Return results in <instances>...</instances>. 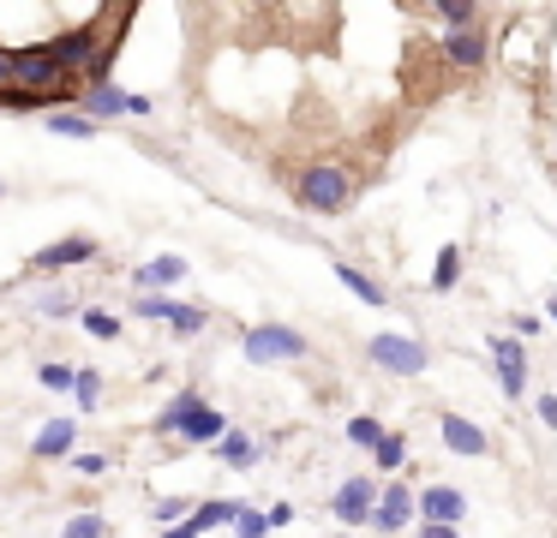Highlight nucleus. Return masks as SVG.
I'll return each instance as SVG.
<instances>
[{
  "instance_id": "18",
  "label": "nucleus",
  "mask_w": 557,
  "mask_h": 538,
  "mask_svg": "<svg viewBox=\"0 0 557 538\" xmlns=\"http://www.w3.org/2000/svg\"><path fill=\"white\" fill-rule=\"evenodd\" d=\"M444 54L456 60V66H480V60H485V36L480 30H449L444 36Z\"/></svg>"
},
{
  "instance_id": "4",
  "label": "nucleus",
  "mask_w": 557,
  "mask_h": 538,
  "mask_svg": "<svg viewBox=\"0 0 557 538\" xmlns=\"http://www.w3.org/2000/svg\"><path fill=\"white\" fill-rule=\"evenodd\" d=\"M133 311H138V317L169 323L174 335H205V329H210V311H205V305H186V299H169V293H138Z\"/></svg>"
},
{
  "instance_id": "31",
  "label": "nucleus",
  "mask_w": 557,
  "mask_h": 538,
  "mask_svg": "<svg viewBox=\"0 0 557 538\" xmlns=\"http://www.w3.org/2000/svg\"><path fill=\"white\" fill-rule=\"evenodd\" d=\"M437 18H444V24H473V7H468V0H444Z\"/></svg>"
},
{
  "instance_id": "14",
  "label": "nucleus",
  "mask_w": 557,
  "mask_h": 538,
  "mask_svg": "<svg viewBox=\"0 0 557 538\" xmlns=\"http://www.w3.org/2000/svg\"><path fill=\"white\" fill-rule=\"evenodd\" d=\"M413 514H420V497H413V490H401V485H389L384 497H377L372 526H377V533H401V526H408Z\"/></svg>"
},
{
  "instance_id": "9",
  "label": "nucleus",
  "mask_w": 557,
  "mask_h": 538,
  "mask_svg": "<svg viewBox=\"0 0 557 538\" xmlns=\"http://www.w3.org/2000/svg\"><path fill=\"white\" fill-rule=\"evenodd\" d=\"M492 359H497V383H504V395L521 401V395H528V347H521L516 335H492Z\"/></svg>"
},
{
  "instance_id": "21",
  "label": "nucleus",
  "mask_w": 557,
  "mask_h": 538,
  "mask_svg": "<svg viewBox=\"0 0 557 538\" xmlns=\"http://www.w3.org/2000/svg\"><path fill=\"white\" fill-rule=\"evenodd\" d=\"M78 311H85V305H78L66 287H42V293H37V317H78Z\"/></svg>"
},
{
  "instance_id": "15",
  "label": "nucleus",
  "mask_w": 557,
  "mask_h": 538,
  "mask_svg": "<svg viewBox=\"0 0 557 538\" xmlns=\"http://www.w3.org/2000/svg\"><path fill=\"white\" fill-rule=\"evenodd\" d=\"M198 406H205V395H198V389H181V395H174V401L162 406L157 418H150V430H157V437H181V430L193 425Z\"/></svg>"
},
{
  "instance_id": "6",
  "label": "nucleus",
  "mask_w": 557,
  "mask_h": 538,
  "mask_svg": "<svg viewBox=\"0 0 557 538\" xmlns=\"http://www.w3.org/2000/svg\"><path fill=\"white\" fill-rule=\"evenodd\" d=\"M78 263H97V239L90 234H66L54 246H42L37 258L25 263V275H54V270H78Z\"/></svg>"
},
{
  "instance_id": "36",
  "label": "nucleus",
  "mask_w": 557,
  "mask_h": 538,
  "mask_svg": "<svg viewBox=\"0 0 557 538\" xmlns=\"http://www.w3.org/2000/svg\"><path fill=\"white\" fill-rule=\"evenodd\" d=\"M0 198H7V186H0Z\"/></svg>"
},
{
  "instance_id": "13",
  "label": "nucleus",
  "mask_w": 557,
  "mask_h": 538,
  "mask_svg": "<svg viewBox=\"0 0 557 538\" xmlns=\"http://www.w3.org/2000/svg\"><path fill=\"white\" fill-rule=\"evenodd\" d=\"M186 275H193V263L181 258V251H162V258H150L145 270H133L138 293H162V287H181Z\"/></svg>"
},
{
  "instance_id": "24",
  "label": "nucleus",
  "mask_w": 557,
  "mask_h": 538,
  "mask_svg": "<svg viewBox=\"0 0 557 538\" xmlns=\"http://www.w3.org/2000/svg\"><path fill=\"white\" fill-rule=\"evenodd\" d=\"M37 383H42L49 395H73V389H78V365L54 359V365H42V371H37Z\"/></svg>"
},
{
  "instance_id": "5",
  "label": "nucleus",
  "mask_w": 557,
  "mask_h": 538,
  "mask_svg": "<svg viewBox=\"0 0 557 538\" xmlns=\"http://www.w3.org/2000/svg\"><path fill=\"white\" fill-rule=\"evenodd\" d=\"M366 353H372V365L396 371V377H420V371L432 365L425 341H413V335H372V341H366Z\"/></svg>"
},
{
  "instance_id": "16",
  "label": "nucleus",
  "mask_w": 557,
  "mask_h": 538,
  "mask_svg": "<svg viewBox=\"0 0 557 538\" xmlns=\"http://www.w3.org/2000/svg\"><path fill=\"white\" fill-rule=\"evenodd\" d=\"M42 126H49L54 138H78V143H90V138L102 132L97 120L85 114V108H54V114H42Z\"/></svg>"
},
{
  "instance_id": "10",
  "label": "nucleus",
  "mask_w": 557,
  "mask_h": 538,
  "mask_svg": "<svg viewBox=\"0 0 557 538\" xmlns=\"http://www.w3.org/2000/svg\"><path fill=\"white\" fill-rule=\"evenodd\" d=\"M78 449V418L73 413H54L49 425L30 437V461H73Z\"/></svg>"
},
{
  "instance_id": "29",
  "label": "nucleus",
  "mask_w": 557,
  "mask_h": 538,
  "mask_svg": "<svg viewBox=\"0 0 557 538\" xmlns=\"http://www.w3.org/2000/svg\"><path fill=\"white\" fill-rule=\"evenodd\" d=\"M270 533V514H258L252 502L240 509V521H234V538H264Z\"/></svg>"
},
{
  "instance_id": "34",
  "label": "nucleus",
  "mask_w": 557,
  "mask_h": 538,
  "mask_svg": "<svg viewBox=\"0 0 557 538\" xmlns=\"http://www.w3.org/2000/svg\"><path fill=\"white\" fill-rule=\"evenodd\" d=\"M420 538H461L456 526H420Z\"/></svg>"
},
{
  "instance_id": "27",
  "label": "nucleus",
  "mask_w": 557,
  "mask_h": 538,
  "mask_svg": "<svg viewBox=\"0 0 557 538\" xmlns=\"http://www.w3.org/2000/svg\"><path fill=\"white\" fill-rule=\"evenodd\" d=\"M109 533V521H102L97 509H85V514H73V521L61 526V538H102Z\"/></svg>"
},
{
  "instance_id": "23",
  "label": "nucleus",
  "mask_w": 557,
  "mask_h": 538,
  "mask_svg": "<svg viewBox=\"0 0 557 538\" xmlns=\"http://www.w3.org/2000/svg\"><path fill=\"white\" fill-rule=\"evenodd\" d=\"M461 281V246H444L437 251V270H432V293H449Z\"/></svg>"
},
{
  "instance_id": "2",
  "label": "nucleus",
  "mask_w": 557,
  "mask_h": 538,
  "mask_svg": "<svg viewBox=\"0 0 557 538\" xmlns=\"http://www.w3.org/2000/svg\"><path fill=\"white\" fill-rule=\"evenodd\" d=\"M294 198H300L306 210H324V215H336V210H348V198H354V179H348V167H336V162H318V167H306V174L294 179Z\"/></svg>"
},
{
  "instance_id": "30",
  "label": "nucleus",
  "mask_w": 557,
  "mask_h": 538,
  "mask_svg": "<svg viewBox=\"0 0 557 538\" xmlns=\"http://www.w3.org/2000/svg\"><path fill=\"white\" fill-rule=\"evenodd\" d=\"M73 473H85V478H102V473H109V454H73Z\"/></svg>"
},
{
  "instance_id": "3",
  "label": "nucleus",
  "mask_w": 557,
  "mask_h": 538,
  "mask_svg": "<svg viewBox=\"0 0 557 538\" xmlns=\"http://www.w3.org/2000/svg\"><path fill=\"white\" fill-rule=\"evenodd\" d=\"M246 359L252 365H282V359H306L312 347H306L300 329H288V323H252V329L240 335Z\"/></svg>"
},
{
  "instance_id": "33",
  "label": "nucleus",
  "mask_w": 557,
  "mask_h": 538,
  "mask_svg": "<svg viewBox=\"0 0 557 538\" xmlns=\"http://www.w3.org/2000/svg\"><path fill=\"white\" fill-rule=\"evenodd\" d=\"M540 329H545V317H516V329H509V335L521 341V335H540Z\"/></svg>"
},
{
  "instance_id": "22",
  "label": "nucleus",
  "mask_w": 557,
  "mask_h": 538,
  "mask_svg": "<svg viewBox=\"0 0 557 538\" xmlns=\"http://www.w3.org/2000/svg\"><path fill=\"white\" fill-rule=\"evenodd\" d=\"M216 454H222L228 466H252V461H258V442L246 437V430H228V437L216 442Z\"/></svg>"
},
{
  "instance_id": "25",
  "label": "nucleus",
  "mask_w": 557,
  "mask_h": 538,
  "mask_svg": "<svg viewBox=\"0 0 557 538\" xmlns=\"http://www.w3.org/2000/svg\"><path fill=\"white\" fill-rule=\"evenodd\" d=\"M73 401H78V413H97V401H102V371H97V365H78Z\"/></svg>"
},
{
  "instance_id": "7",
  "label": "nucleus",
  "mask_w": 557,
  "mask_h": 538,
  "mask_svg": "<svg viewBox=\"0 0 557 538\" xmlns=\"http://www.w3.org/2000/svg\"><path fill=\"white\" fill-rule=\"evenodd\" d=\"M78 108L102 126V120H114V114H150V96H133V90H121V84H90V90L78 96Z\"/></svg>"
},
{
  "instance_id": "1",
  "label": "nucleus",
  "mask_w": 557,
  "mask_h": 538,
  "mask_svg": "<svg viewBox=\"0 0 557 538\" xmlns=\"http://www.w3.org/2000/svg\"><path fill=\"white\" fill-rule=\"evenodd\" d=\"M73 96H85V84L61 66L54 36H42L37 48H0V108L7 114H54Z\"/></svg>"
},
{
  "instance_id": "11",
  "label": "nucleus",
  "mask_w": 557,
  "mask_h": 538,
  "mask_svg": "<svg viewBox=\"0 0 557 538\" xmlns=\"http://www.w3.org/2000/svg\"><path fill=\"white\" fill-rule=\"evenodd\" d=\"M461 514H468V497H461L456 485H425L420 490V521L425 526H461Z\"/></svg>"
},
{
  "instance_id": "32",
  "label": "nucleus",
  "mask_w": 557,
  "mask_h": 538,
  "mask_svg": "<svg viewBox=\"0 0 557 538\" xmlns=\"http://www.w3.org/2000/svg\"><path fill=\"white\" fill-rule=\"evenodd\" d=\"M540 425L557 430V395H540Z\"/></svg>"
},
{
  "instance_id": "26",
  "label": "nucleus",
  "mask_w": 557,
  "mask_h": 538,
  "mask_svg": "<svg viewBox=\"0 0 557 538\" xmlns=\"http://www.w3.org/2000/svg\"><path fill=\"white\" fill-rule=\"evenodd\" d=\"M389 437V430L384 425H377V418L372 413H360V418H348V442H354V449H372L377 454V442H384Z\"/></svg>"
},
{
  "instance_id": "19",
  "label": "nucleus",
  "mask_w": 557,
  "mask_h": 538,
  "mask_svg": "<svg viewBox=\"0 0 557 538\" xmlns=\"http://www.w3.org/2000/svg\"><path fill=\"white\" fill-rule=\"evenodd\" d=\"M336 281L348 287V293L360 299V305H384V287H377L366 270H354V263H336Z\"/></svg>"
},
{
  "instance_id": "12",
  "label": "nucleus",
  "mask_w": 557,
  "mask_h": 538,
  "mask_svg": "<svg viewBox=\"0 0 557 538\" xmlns=\"http://www.w3.org/2000/svg\"><path fill=\"white\" fill-rule=\"evenodd\" d=\"M437 430H444V449L468 454V461L492 454V437H485V430L473 425V418H461V413H437Z\"/></svg>"
},
{
  "instance_id": "17",
  "label": "nucleus",
  "mask_w": 557,
  "mask_h": 538,
  "mask_svg": "<svg viewBox=\"0 0 557 538\" xmlns=\"http://www.w3.org/2000/svg\"><path fill=\"white\" fill-rule=\"evenodd\" d=\"M228 430H234V425H228V413H216V406L205 401V406L193 413V425L181 430V442H222Z\"/></svg>"
},
{
  "instance_id": "35",
  "label": "nucleus",
  "mask_w": 557,
  "mask_h": 538,
  "mask_svg": "<svg viewBox=\"0 0 557 538\" xmlns=\"http://www.w3.org/2000/svg\"><path fill=\"white\" fill-rule=\"evenodd\" d=\"M545 317H552V323H557V293H552V299H545Z\"/></svg>"
},
{
  "instance_id": "20",
  "label": "nucleus",
  "mask_w": 557,
  "mask_h": 538,
  "mask_svg": "<svg viewBox=\"0 0 557 538\" xmlns=\"http://www.w3.org/2000/svg\"><path fill=\"white\" fill-rule=\"evenodd\" d=\"M78 323H85V335H97V341H121V317H114L109 305H85Z\"/></svg>"
},
{
  "instance_id": "28",
  "label": "nucleus",
  "mask_w": 557,
  "mask_h": 538,
  "mask_svg": "<svg viewBox=\"0 0 557 538\" xmlns=\"http://www.w3.org/2000/svg\"><path fill=\"white\" fill-rule=\"evenodd\" d=\"M377 466H384V473H396L401 461H408V437H401V430H389L384 442H377V454H372Z\"/></svg>"
},
{
  "instance_id": "8",
  "label": "nucleus",
  "mask_w": 557,
  "mask_h": 538,
  "mask_svg": "<svg viewBox=\"0 0 557 538\" xmlns=\"http://www.w3.org/2000/svg\"><path fill=\"white\" fill-rule=\"evenodd\" d=\"M377 497H384V490H377L372 478H348V485H342L336 497H330V514H336L342 526H372Z\"/></svg>"
}]
</instances>
